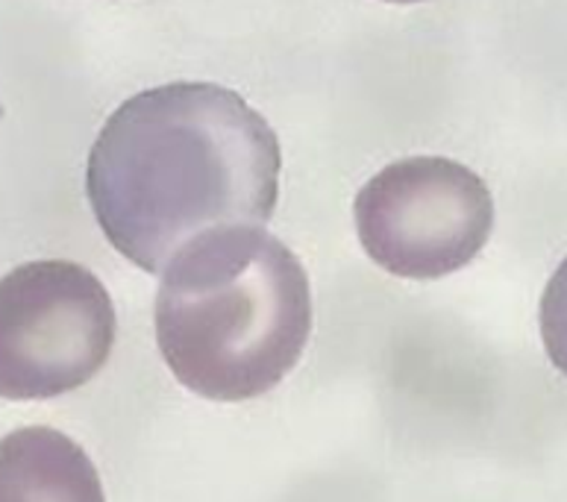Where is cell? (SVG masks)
I'll return each mask as SVG.
<instances>
[{"instance_id": "obj_1", "label": "cell", "mask_w": 567, "mask_h": 502, "mask_svg": "<svg viewBox=\"0 0 567 502\" xmlns=\"http://www.w3.org/2000/svg\"><path fill=\"white\" fill-rule=\"evenodd\" d=\"M271 124L215 83H168L112 112L85 168V195L124 259L162 273L220 227H265L280 200Z\"/></svg>"}, {"instance_id": "obj_2", "label": "cell", "mask_w": 567, "mask_h": 502, "mask_svg": "<svg viewBox=\"0 0 567 502\" xmlns=\"http://www.w3.org/2000/svg\"><path fill=\"white\" fill-rule=\"evenodd\" d=\"M153 324L179 385L206 400H254L303 356L312 289L300 259L265 227H220L162 271Z\"/></svg>"}, {"instance_id": "obj_3", "label": "cell", "mask_w": 567, "mask_h": 502, "mask_svg": "<svg viewBox=\"0 0 567 502\" xmlns=\"http://www.w3.org/2000/svg\"><path fill=\"white\" fill-rule=\"evenodd\" d=\"M118 333L106 285L83 264L39 259L0 276V397L51 400L101 374Z\"/></svg>"}, {"instance_id": "obj_4", "label": "cell", "mask_w": 567, "mask_h": 502, "mask_svg": "<svg viewBox=\"0 0 567 502\" xmlns=\"http://www.w3.org/2000/svg\"><path fill=\"white\" fill-rule=\"evenodd\" d=\"M364 253L403 280H441L488 244L494 200L483 177L444 156H409L364 182L353 203Z\"/></svg>"}, {"instance_id": "obj_5", "label": "cell", "mask_w": 567, "mask_h": 502, "mask_svg": "<svg viewBox=\"0 0 567 502\" xmlns=\"http://www.w3.org/2000/svg\"><path fill=\"white\" fill-rule=\"evenodd\" d=\"M0 502H106L80 443L51 426H21L0 438Z\"/></svg>"}, {"instance_id": "obj_6", "label": "cell", "mask_w": 567, "mask_h": 502, "mask_svg": "<svg viewBox=\"0 0 567 502\" xmlns=\"http://www.w3.org/2000/svg\"><path fill=\"white\" fill-rule=\"evenodd\" d=\"M542 338L544 349L561 374L567 376V259L556 268L542 294Z\"/></svg>"}, {"instance_id": "obj_7", "label": "cell", "mask_w": 567, "mask_h": 502, "mask_svg": "<svg viewBox=\"0 0 567 502\" xmlns=\"http://www.w3.org/2000/svg\"><path fill=\"white\" fill-rule=\"evenodd\" d=\"M389 3H421V0H389Z\"/></svg>"}, {"instance_id": "obj_8", "label": "cell", "mask_w": 567, "mask_h": 502, "mask_svg": "<svg viewBox=\"0 0 567 502\" xmlns=\"http://www.w3.org/2000/svg\"><path fill=\"white\" fill-rule=\"evenodd\" d=\"M0 118H3V103H0Z\"/></svg>"}]
</instances>
